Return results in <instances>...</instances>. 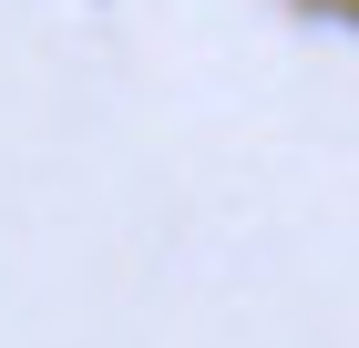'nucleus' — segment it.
<instances>
[]
</instances>
